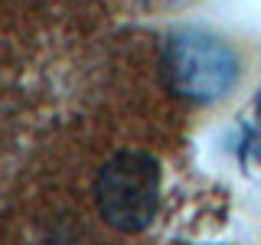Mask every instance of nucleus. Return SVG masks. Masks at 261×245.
<instances>
[{
    "label": "nucleus",
    "instance_id": "1",
    "mask_svg": "<svg viewBox=\"0 0 261 245\" xmlns=\"http://www.w3.org/2000/svg\"><path fill=\"white\" fill-rule=\"evenodd\" d=\"M95 206L118 232H141L160 209V163L144 151H121L95 177Z\"/></svg>",
    "mask_w": 261,
    "mask_h": 245
},
{
    "label": "nucleus",
    "instance_id": "2",
    "mask_svg": "<svg viewBox=\"0 0 261 245\" xmlns=\"http://www.w3.org/2000/svg\"><path fill=\"white\" fill-rule=\"evenodd\" d=\"M160 62L167 88L190 102H219L239 79V56L202 30L167 36Z\"/></svg>",
    "mask_w": 261,
    "mask_h": 245
},
{
    "label": "nucleus",
    "instance_id": "3",
    "mask_svg": "<svg viewBox=\"0 0 261 245\" xmlns=\"http://www.w3.org/2000/svg\"><path fill=\"white\" fill-rule=\"evenodd\" d=\"M258 114H261V95H258Z\"/></svg>",
    "mask_w": 261,
    "mask_h": 245
}]
</instances>
